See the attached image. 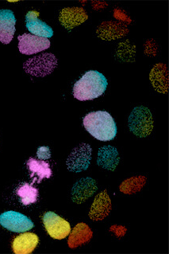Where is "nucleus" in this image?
I'll use <instances>...</instances> for the list:
<instances>
[{
	"label": "nucleus",
	"mask_w": 169,
	"mask_h": 254,
	"mask_svg": "<svg viewBox=\"0 0 169 254\" xmlns=\"http://www.w3.org/2000/svg\"><path fill=\"white\" fill-rule=\"evenodd\" d=\"M129 127L139 137L150 135L153 128V120L149 109L144 106L135 108L129 117Z\"/></svg>",
	"instance_id": "nucleus-3"
},
{
	"label": "nucleus",
	"mask_w": 169,
	"mask_h": 254,
	"mask_svg": "<svg viewBox=\"0 0 169 254\" xmlns=\"http://www.w3.org/2000/svg\"><path fill=\"white\" fill-rule=\"evenodd\" d=\"M93 233L89 226L85 223H79L75 226L69 238V246L71 249H75L87 243L92 238Z\"/></svg>",
	"instance_id": "nucleus-18"
},
{
	"label": "nucleus",
	"mask_w": 169,
	"mask_h": 254,
	"mask_svg": "<svg viewBox=\"0 0 169 254\" xmlns=\"http://www.w3.org/2000/svg\"><path fill=\"white\" fill-rule=\"evenodd\" d=\"M18 50L23 55H31L44 51L50 47L48 39L35 36L31 34H24L18 37Z\"/></svg>",
	"instance_id": "nucleus-8"
},
{
	"label": "nucleus",
	"mask_w": 169,
	"mask_h": 254,
	"mask_svg": "<svg viewBox=\"0 0 169 254\" xmlns=\"http://www.w3.org/2000/svg\"><path fill=\"white\" fill-rule=\"evenodd\" d=\"M85 128L100 141H111L117 135V126L110 113L105 111L92 112L83 120Z\"/></svg>",
	"instance_id": "nucleus-1"
},
{
	"label": "nucleus",
	"mask_w": 169,
	"mask_h": 254,
	"mask_svg": "<svg viewBox=\"0 0 169 254\" xmlns=\"http://www.w3.org/2000/svg\"><path fill=\"white\" fill-rule=\"evenodd\" d=\"M17 194L21 198V202L24 206L35 203L39 198V190L30 184H23L17 190Z\"/></svg>",
	"instance_id": "nucleus-20"
},
{
	"label": "nucleus",
	"mask_w": 169,
	"mask_h": 254,
	"mask_svg": "<svg viewBox=\"0 0 169 254\" xmlns=\"http://www.w3.org/2000/svg\"><path fill=\"white\" fill-rule=\"evenodd\" d=\"M26 165L29 171L31 172V176H36L39 183H41L44 179H49L52 176L50 166L45 161L30 158Z\"/></svg>",
	"instance_id": "nucleus-19"
},
{
	"label": "nucleus",
	"mask_w": 169,
	"mask_h": 254,
	"mask_svg": "<svg viewBox=\"0 0 169 254\" xmlns=\"http://www.w3.org/2000/svg\"><path fill=\"white\" fill-rule=\"evenodd\" d=\"M150 81L157 92L165 93L169 88V77L166 65L162 63L157 64L153 67L150 73Z\"/></svg>",
	"instance_id": "nucleus-17"
},
{
	"label": "nucleus",
	"mask_w": 169,
	"mask_h": 254,
	"mask_svg": "<svg viewBox=\"0 0 169 254\" xmlns=\"http://www.w3.org/2000/svg\"><path fill=\"white\" fill-rule=\"evenodd\" d=\"M0 225L14 233H24L34 228L35 224L28 217L18 212L9 210L0 215Z\"/></svg>",
	"instance_id": "nucleus-5"
},
{
	"label": "nucleus",
	"mask_w": 169,
	"mask_h": 254,
	"mask_svg": "<svg viewBox=\"0 0 169 254\" xmlns=\"http://www.w3.org/2000/svg\"><path fill=\"white\" fill-rule=\"evenodd\" d=\"M146 184V178L137 176L125 180L120 186V190L124 194H132L140 191Z\"/></svg>",
	"instance_id": "nucleus-21"
},
{
	"label": "nucleus",
	"mask_w": 169,
	"mask_h": 254,
	"mask_svg": "<svg viewBox=\"0 0 169 254\" xmlns=\"http://www.w3.org/2000/svg\"><path fill=\"white\" fill-rule=\"evenodd\" d=\"M39 12L36 10L29 11L26 16V27L35 36L48 39L53 35V30L50 26L39 18Z\"/></svg>",
	"instance_id": "nucleus-9"
},
{
	"label": "nucleus",
	"mask_w": 169,
	"mask_h": 254,
	"mask_svg": "<svg viewBox=\"0 0 169 254\" xmlns=\"http://www.w3.org/2000/svg\"><path fill=\"white\" fill-rule=\"evenodd\" d=\"M38 235L33 233H25L14 238L12 243L13 252L15 254H30L39 245Z\"/></svg>",
	"instance_id": "nucleus-14"
},
{
	"label": "nucleus",
	"mask_w": 169,
	"mask_h": 254,
	"mask_svg": "<svg viewBox=\"0 0 169 254\" xmlns=\"http://www.w3.org/2000/svg\"><path fill=\"white\" fill-rule=\"evenodd\" d=\"M16 19L10 10H0V42L9 44L15 33Z\"/></svg>",
	"instance_id": "nucleus-11"
},
{
	"label": "nucleus",
	"mask_w": 169,
	"mask_h": 254,
	"mask_svg": "<svg viewBox=\"0 0 169 254\" xmlns=\"http://www.w3.org/2000/svg\"><path fill=\"white\" fill-rule=\"evenodd\" d=\"M111 210V200L106 190L96 196L91 206L89 217L93 221L104 219Z\"/></svg>",
	"instance_id": "nucleus-12"
},
{
	"label": "nucleus",
	"mask_w": 169,
	"mask_h": 254,
	"mask_svg": "<svg viewBox=\"0 0 169 254\" xmlns=\"http://www.w3.org/2000/svg\"><path fill=\"white\" fill-rule=\"evenodd\" d=\"M88 18L87 13L82 7H72L61 10L60 22L67 30H72Z\"/></svg>",
	"instance_id": "nucleus-13"
},
{
	"label": "nucleus",
	"mask_w": 169,
	"mask_h": 254,
	"mask_svg": "<svg viewBox=\"0 0 169 254\" xmlns=\"http://www.w3.org/2000/svg\"><path fill=\"white\" fill-rule=\"evenodd\" d=\"M91 146L87 143H81L72 151L67 160L68 169L71 172H81L88 168L91 160Z\"/></svg>",
	"instance_id": "nucleus-7"
},
{
	"label": "nucleus",
	"mask_w": 169,
	"mask_h": 254,
	"mask_svg": "<svg viewBox=\"0 0 169 254\" xmlns=\"http://www.w3.org/2000/svg\"><path fill=\"white\" fill-rule=\"evenodd\" d=\"M119 160L120 158L119 152L115 147L112 146H104L99 150L97 164L101 168L113 172L117 168Z\"/></svg>",
	"instance_id": "nucleus-15"
},
{
	"label": "nucleus",
	"mask_w": 169,
	"mask_h": 254,
	"mask_svg": "<svg viewBox=\"0 0 169 254\" xmlns=\"http://www.w3.org/2000/svg\"><path fill=\"white\" fill-rule=\"evenodd\" d=\"M98 35L104 40H114L125 36L128 30L124 25L119 22H103L97 30Z\"/></svg>",
	"instance_id": "nucleus-16"
},
{
	"label": "nucleus",
	"mask_w": 169,
	"mask_h": 254,
	"mask_svg": "<svg viewBox=\"0 0 169 254\" xmlns=\"http://www.w3.org/2000/svg\"><path fill=\"white\" fill-rule=\"evenodd\" d=\"M98 190L96 182L91 178H85L77 182L72 190L73 201L81 204L90 198Z\"/></svg>",
	"instance_id": "nucleus-10"
},
{
	"label": "nucleus",
	"mask_w": 169,
	"mask_h": 254,
	"mask_svg": "<svg viewBox=\"0 0 169 254\" xmlns=\"http://www.w3.org/2000/svg\"><path fill=\"white\" fill-rule=\"evenodd\" d=\"M57 65L56 57L52 54H43L39 56L34 57L24 63L26 73L36 77H44L50 74Z\"/></svg>",
	"instance_id": "nucleus-4"
},
{
	"label": "nucleus",
	"mask_w": 169,
	"mask_h": 254,
	"mask_svg": "<svg viewBox=\"0 0 169 254\" xmlns=\"http://www.w3.org/2000/svg\"><path fill=\"white\" fill-rule=\"evenodd\" d=\"M43 223L49 236L54 239L61 240L70 234L71 226L69 222L53 212H47L44 214Z\"/></svg>",
	"instance_id": "nucleus-6"
},
{
	"label": "nucleus",
	"mask_w": 169,
	"mask_h": 254,
	"mask_svg": "<svg viewBox=\"0 0 169 254\" xmlns=\"http://www.w3.org/2000/svg\"><path fill=\"white\" fill-rule=\"evenodd\" d=\"M107 85L108 82L104 75L98 71H87L75 83L73 96L79 101H91L102 96Z\"/></svg>",
	"instance_id": "nucleus-2"
},
{
	"label": "nucleus",
	"mask_w": 169,
	"mask_h": 254,
	"mask_svg": "<svg viewBox=\"0 0 169 254\" xmlns=\"http://www.w3.org/2000/svg\"><path fill=\"white\" fill-rule=\"evenodd\" d=\"M37 155L41 160H48L51 157L50 150L48 147H39L37 151Z\"/></svg>",
	"instance_id": "nucleus-22"
}]
</instances>
